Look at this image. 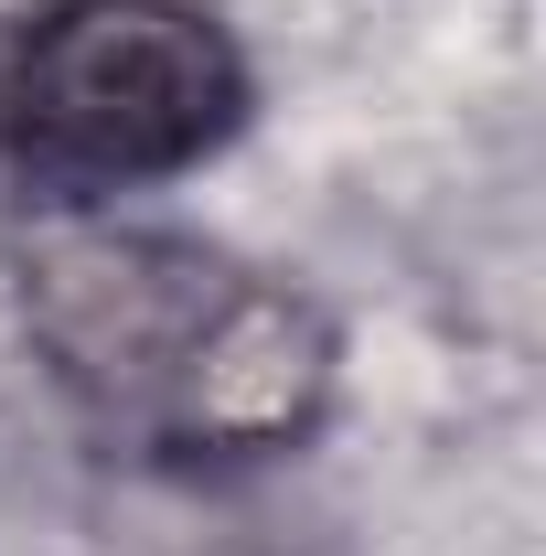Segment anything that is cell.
Listing matches in <instances>:
<instances>
[{"label":"cell","mask_w":546,"mask_h":556,"mask_svg":"<svg viewBox=\"0 0 546 556\" xmlns=\"http://www.w3.org/2000/svg\"><path fill=\"white\" fill-rule=\"evenodd\" d=\"M22 321L75 407L150 460L289 450L333 396V321L194 236H54L22 268Z\"/></svg>","instance_id":"6da1fadb"},{"label":"cell","mask_w":546,"mask_h":556,"mask_svg":"<svg viewBox=\"0 0 546 556\" xmlns=\"http://www.w3.org/2000/svg\"><path fill=\"white\" fill-rule=\"evenodd\" d=\"M247 54L194 0H54L0 33V193L97 204L225 150Z\"/></svg>","instance_id":"7a4b0ae2"}]
</instances>
